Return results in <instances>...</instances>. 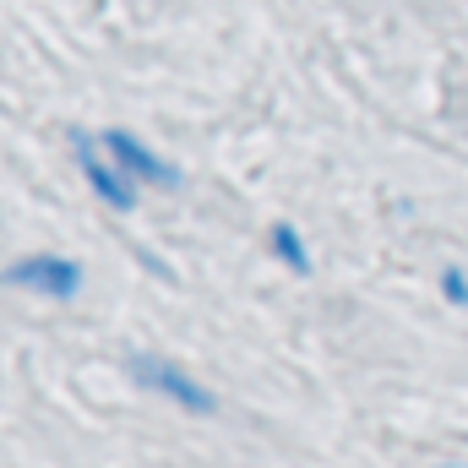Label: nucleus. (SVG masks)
Instances as JSON below:
<instances>
[{"label": "nucleus", "mask_w": 468, "mask_h": 468, "mask_svg": "<svg viewBox=\"0 0 468 468\" xmlns=\"http://www.w3.org/2000/svg\"><path fill=\"white\" fill-rule=\"evenodd\" d=\"M0 283L27 289V294H44V300H71V294H82V267H77L71 256H49V250H38V256L11 261V267L0 272Z\"/></svg>", "instance_id": "1"}, {"label": "nucleus", "mask_w": 468, "mask_h": 468, "mask_svg": "<svg viewBox=\"0 0 468 468\" xmlns=\"http://www.w3.org/2000/svg\"><path fill=\"white\" fill-rule=\"evenodd\" d=\"M131 376H136L147 392H158V398H169V403H180V409H191V414H213V409H218V398H213L191 370H180L175 359L136 354V359H131Z\"/></svg>", "instance_id": "2"}, {"label": "nucleus", "mask_w": 468, "mask_h": 468, "mask_svg": "<svg viewBox=\"0 0 468 468\" xmlns=\"http://www.w3.org/2000/svg\"><path fill=\"white\" fill-rule=\"evenodd\" d=\"M77 164H82V175H88V186H93V197L104 207H115V213H131L136 207V180L120 169L110 153H99L88 136H77Z\"/></svg>", "instance_id": "3"}, {"label": "nucleus", "mask_w": 468, "mask_h": 468, "mask_svg": "<svg viewBox=\"0 0 468 468\" xmlns=\"http://www.w3.org/2000/svg\"><path fill=\"white\" fill-rule=\"evenodd\" d=\"M104 153L115 158L131 180H153V186H175V180H180V169H175L169 158H158L147 142H136L131 131H104Z\"/></svg>", "instance_id": "4"}, {"label": "nucleus", "mask_w": 468, "mask_h": 468, "mask_svg": "<svg viewBox=\"0 0 468 468\" xmlns=\"http://www.w3.org/2000/svg\"><path fill=\"white\" fill-rule=\"evenodd\" d=\"M272 250H278V261H283L289 272H311V245H305V234L294 229L289 218L272 224Z\"/></svg>", "instance_id": "5"}, {"label": "nucleus", "mask_w": 468, "mask_h": 468, "mask_svg": "<svg viewBox=\"0 0 468 468\" xmlns=\"http://www.w3.org/2000/svg\"><path fill=\"white\" fill-rule=\"evenodd\" d=\"M441 294H447L452 305H468V272L463 267H447V272H441Z\"/></svg>", "instance_id": "6"}, {"label": "nucleus", "mask_w": 468, "mask_h": 468, "mask_svg": "<svg viewBox=\"0 0 468 468\" xmlns=\"http://www.w3.org/2000/svg\"><path fill=\"white\" fill-rule=\"evenodd\" d=\"M452 468H463V463H452Z\"/></svg>", "instance_id": "7"}]
</instances>
